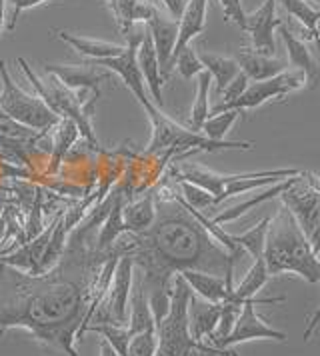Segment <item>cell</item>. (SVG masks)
Masks as SVG:
<instances>
[{"label": "cell", "instance_id": "35", "mask_svg": "<svg viewBox=\"0 0 320 356\" xmlns=\"http://www.w3.org/2000/svg\"><path fill=\"white\" fill-rule=\"evenodd\" d=\"M176 186L180 188V196L182 200L196 209V211H205V209H212L214 207V196L210 195L208 191H205L198 184H192L189 180H176Z\"/></svg>", "mask_w": 320, "mask_h": 356}, {"label": "cell", "instance_id": "28", "mask_svg": "<svg viewBox=\"0 0 320 356\" xmlns=\"http://www.w3.org/2000/svg\"><path fill=\"white\" fill-rule=\"evenodd\" d=\"M130 316L127 321L128 334L134 337L138 332H144V330H157L154 326V316H152V310H150V305H148V296L144 289L138 284V289L134 292H130Z\"/></svg>", "mask_w": 320, "mask_h": 356}, {"label": "cell", "instance_id": "16", "mask_svg": "<svg viewBox=\"0 0 320 356\" xmlns=\"http://www.w3.org/2000/svg\"><path fill=\"white\" fill-rule=\"evenodd\" d=\"M54 222H56V216L50 222V227L47 230H42L38 236H34L32 241L24 243L20 248H16L13 252H8V254H0V262L8 264V266H15V268L22 270V273H29V275H40V264H42V257H45L47 246L50 243Z\"/></svg>", "mask_w": 320, "mask_h": 356}, {"label": "cell", "instance_id": "34", "mask_svg": "<svg viewBox=\"0 0 320 356\" xmlns=\"http://www.w3.org/2000/svg\"><path fill=\"white\" fill-rule=\"evenodd\" d=\"M240 114L242 113H239V111H224V113L212 114L202 124L200 132L210 140H226V134L234 127V122L239 120Z\"/></svg>", "mask_w": 320, "mask_h": 356}, {"label": "cell", "instance_id": "13", "mask_svg": "<svg viewBox=\"0 0 320 356\" xmlns=\"http://www.w3.org/2000/svg\"><path fill=\"white\" fill-rule=\"evenodd\" d=\"M148 33L152 36L154 50H157V58L160 65V76L166 82L170 79L173 70H170V58L176 47V38H178V20L168 15H162L159 8L152 4V8L148 10V17L144 20Z\"/></svg>", "mask_w": 320, "mask_h": 356}, {"label": "cell", "instance_id": "29", "mask_svg": "<svg viewBox=\"0 0 320 356\" xmlns=\"http://www.w3.org/2000/svg\"><path fill=\"white\" fill-rule=\"evenodd\" d=\"M269 278H271V275H269V268H266L264 259H256L253 262V266L248 268V273L242 278V282L228 294V298L244 302L246 298H253V296H256L258 292L262 291L264 284L269 282Z\"/></svg>", "mask_w": 320, "mask_h": 356}, {"label": "cell", "instance_id": "31", "mask_svg": "<svg viewBox=\"0 0 320 356\" xmlns=\"http://www.w3.org/2000/svg\"><path fill=\"white\" fill-rule=\"evenodd\" d=\"M210 86H212V76L208 74L207 70H202L196 76V98H194V104H192L191 111V127L189 129L194 130V132H200L202 124L207 122V118L210 116V104H208Z\"/></svg>", "mask_w": 320, "mask_h": 356}, {"label": "cell", "instance_id": "8", "mask_svg": "<svg viewBox=\"0 0 320 356\" xmlns=\"http://www.w3.org/2000/svg\"><path fill=\"white\" fill-rule=\"evenodd\" d=\"M132 275H134V262L128 254H120V259L114 266V273H112L106 294H104V298L100 300V305L95 310L90 324L111 323L122 324V326L127 324L130 292H132Z\"/></svg>", "mask_w": 320, "mask_h": 356}, {"label": "cell", "instance_id": "27", "mask_svg": "<svg viewBox=\"0 0 320 356\" xmlns=\"http://www.w3.org/2000/svg\"><path fill=\"white\" fill-rule=\"evenodd\" d=\"M198 58L205 66V70L212 76V81L216 82V92L218 95L226 88V84L240 72L239 63L234 58H230V56H223V54H214V52L205 50V52L198 54Z\"/></svg>", "mask_w": 320, "mask_h": 356}, {"label": "cell", "instance_id": "45", "mask_svg": "<svg viewBox=\"0 0 320 356\" xmlns=\"http://www.w3.org/2000/svg\"><path fill=\"white\" fill-rule=\"evenodd\" d=\"M6 212V195H0V216Z\"/></svg>", "mask_w": 320, "mask_h": 356}, {"label": "cell", "instance_id": "24", "mask_svg": "<svg viewBox=\"0 0 320 356\" xmlns=\"http://www.w3.org/2000/svg\"><path fill=\"white\" fill-rule=\"evenodd\" d=\"M157 218V200L154 195H144L122 207V222L127 232H143Z\"/></svg>", "mask_w": 320, "mask_h": 356}, {"label": "cell", "instance_id": "20", "mask_svg": "<svg viewBox=\"0 0 320 356\" xmlns=\"http://www.w3.org/2000/svg\"><path fill=\"white\" fill-rule=\"evenodd\" d=\"M298 178H301V175L285 178V180H280V182H274V184H271V186H266L264 191H260V193H256V195H253L250 198H246V200L239 202L237 207H230V209H226V211L214 214L210 220H212L214 225H218V227L228 225V222L237 220V218H240L242 214H246V212L253 211V209H256V207H260V204H264V202H271V200H274V198H278V196L282 195L287 188H290Z\"/></svg>", "mask_w": 320, "mask_h": 356}, {"label": "cell", "instance_id": "3", "mask_svg": "<svg viewBox=\"0 0 320 356\" xmlns=\"http://www.w3.org/2000/svg\"><path fill=\"white\" fill-rule=\"evenodd\" d=\"M262 259L271 276L296 275L310 284L320 282V257L285 207L271 218Z\"/></svg>", "mask_w": 320, "mask_h": 356}, {"label": "cell", "instance_id": "42", "mask_svg": "<svg viewBox=\"0 0 320 356\" xmlns=\"http://www.w3.org/2000/svg\"><path fill=\"white\" fill-rule=\"evenodd\" d=\"M308 243H310L312 252H314L317 257H320V225L308 234Z\"/></svg>", "mask_w": 320, "mask_h": 356}, {"label": "cell", "instance_id": "7", "mask_svg": "<svg viewBox=\"0 0 320 356\" xmlns=\"http://www.w3.org/2000/svg\"><path fill=\"white\" fill-rule=\"evenodd\" d=\"M0 79H2L0 111L8 118H13L29 129L38 130V132H48L56 127L61 116L52 113L38 98V95H31L24 88H20L16 81H13L4 60H0Z\"/></svg>", "mask_w": 320, "mask_h": 356}, {"label": "cell", "instance_id": "17", "mask_svg": "<svg viewBox=\"0 0 320 356\" xmlns=\"http://www.w3.org/2000/svg\"><path fill=\"white\" fill-rule=\"evenodd\" d=\"M207 8L208 0H186V6L178 18V38H176L175 52L170 58V70H175V58L180 54V50L186 49L192 40L202 34L207 26Z\"/></svg>", "mask_w": 320, "mask_h": 356}, {"label": "cell", "instance_id": "15", "mask_svg": "<svg viewBox=\"0 0 320 356\" xmlns=\"http://www.w3.org/2000/svg\"><path fill=\"white\" fill-rule=\"evenodd\" d=\"M278 33L282 36L285 44H287L288 63L303 74L306 88L308 90H320V63L312 56L306 40L298 38L296 34L292 33L290 26H287V22H282L278 26Z\"/></svg>", "mask_w": 320, "mask_h": 356}, {"label": "cell", "instance_id": "22", "mask_svg": "<svg viewBox=\"0 0 320 356\" xmlns=\"http://www.w3.org/2000/svg\"><path fill=\"white\" fill-rule=\"evenodd\" d=\"M178 275L186 280L192 294L200 296L202 300L214 302V305H223L234 289V286H226L224 276L210 275V273H202V270H182Z\"/></svg>", "mask_w": 320, "mask_h": 356}, {"label": "cell", "instance_id": "11", "mask_svg": "<svg viewBox=\"0 0 320 356\" xmlns=\"http://www.w3.org/2000/svg\"><path fill=\"white\" fill-rule=\"evenodd\" d=\"M48 74L56 76L68 86L70 90H77L84 104H95L100 98V84L106 81L109 72H104L100 66L93 65H45Z\"/></svg>", "mask_w": 320, "mask_h": 356}, {"label": "cell", "instance_id": "2", "mask_svg": "<svg viewBox=\"0 0 320 356\" xmlns=\"http://www.w3.org/2000/svg\"><path fill=\"white\" fill-rule=\"evenodd\" d=\"M157 218L143 232H125L116 244L120 254H128L134 268L143 270L141 286L148 296L154 326L170 310L173 278L182 270H202L224 276L226 286H234L232 257L207 228L202 227L175 191L154 193Z\"/></svg>", "mask_w": 320, "mask_h": 356}, {"label": "cell", "instance_id": "48", "mask_svg": "<svg viewBox=\"0 0 320 356\" xmlns=\"http://www.w3.org/2000/svg\"><path fill=\"white\" fill-rule=\"evenodd\" d=\"M198 356H200V355H198Z\"/></svg>", "mask_w": 320, "mask_h": 356}, {"label": "cell", "instance_id": "36", "mask_svg": "<svg viewBox=\"0 0 320 356\" xmlns=\"http://www.w3.org/2000/svg\"><path fill=\"white\" fill-rule=\"evenodd\" d=\"M175 68L178 70V74H180L184 81L196 79V76L205 70V66H202L200 58H198V52L192 49L191 44H189L186 49L180 50V54L175 58Z\"/></svg>", "mask_w": 320, "mask_h": 356}, {"label": "cell", "instance_id": "12", "mask_svg": "<svg viewBox=\"0 0 320 356\" xmlns=\"http://www.w3.org/2000/svg\"><path fill=\"white\" fill-rule=\"evenodd\" d=\"M278 198L282 200V207L288 209L292 218L296 220V225L304 232V236L308 238V234L320 225V196L304 180L303 172H301V178Z\"/></svg>", "mask_w": 320, "mask_h": 356}, {"label": "cell", "instance_id": "21", "mask_svg": "<svg viewBox=\"0 0 320 356\" xmlns=\"http://www.w3.org/2000/svg\"><path fill=\"white\" fill-rule=\"evenodd\" d=\"M221 318V305L202 300L200 296H191L189 305V324H191V337L194 342H205L212 337V332L218 326Z\"/></svg>", "mask_w": 320, "mask_h": 356}, {"label": "cell", "instance_id": "19", "mask_svg": "<svg viewBox=\"0 0 320 356\" xmlns=\"http://www.w3.org/2000/svg\"><path fill=\"white\" fill-rule=\"evenodd\" d=\"M136 63H138V68H141V74H143L144 84L148 86L150 90V97H152V102L162 108V86H164V81L160 76V65L159 58H157V50H154V42H152V36L148 33H144L143 42L136 50Z\"/></svg>", "mask_w": 320, "mask_h": 356}, {"label": "cell", "instance_id": "23", "mask_svg": "<svg viewBox=\"0 0 320 356\" xmlns=\"http://www.w3.org/2000/svg\"><path fill=\"white\" fill-rule=\"evenodd\" d=\"M56 36L90 60L112 58V56H118L127 50V44H114V42H106V40L86 38V36H79V34L66 33V31H58Z\"/></svg>", "mask_w": 320, "mask_h": 356}, {"label": "cell", "instance_id": "33", "mask_svg": "<svg viewBox=\"0 0 320 356\" xmlns=\"http://www.w3.org/2000/svg\"><path fill=\"white\" fill-rule=\"evenodd\" d=\"M86 332H96L100 334L102 339L106 340L114 348V353L118 356H128V340H130V334H128L127 324H111V323H102V324H90Z\"/></svg>", "mask_w": 320, "mask_h": 356}, {"label": "cell", "instance_id": "32", "mask_svg": "<svg viewBox=\"0 0 320 356\" xmlns=\"http://www.w3.org/2000/svg\"><path fill=\"white\" fill-rule=\"evenodd\" d=\"M269 225H271V216L262 218L256 227L248 228V230H244V232H240V234H232V238H234V243L239 244L246 254H250L255 260L262 259Z\"/></svg>", "mask_w": 320, "mask_h": 356}, {"label": "cell", "instance_id": "38", "mask_svg": "<svg viewBox=\"0 0 320 356\" xmlns=\"http://www.w3.org/2000/svg\"><path fill=\"white\" fill-rule=\"evenodd\" d=\"M248 84L250 81L246 79V74L240 70L239 74L232 79V81L226 84V88H224L223 92H221V102L218 104H228V102H232V100H237V98L248 88Z\"/></svg>", "mask_w": 320, "mask_h": 356}, {"label": "cell", "instance_id": "43", "mask_svg": "<svg viewBox=\"0 0 320 356\" xmlns=\"http://www.w3.org/2000/svg\"><path fill=\"white\" fill-rule=\"evenodd\" d=\"M303 178L317 191V195L320 196V177L319 175H314V172H310V170H303Z\"/></svg>", "mask_w": 320, "mask_h": 356}, {"label": "cell", "instance_id": "1", "mask_svg": "<svg viewBox=\"0 0 320 356\" xmlns=\"http://www.w3.org/2000/svg\"><path fill=\"white\" fill-rule=\"evenodd\" d=\"M114 196L111 193L72 228L63 257L47 273L29 275L0 262V337L22 328L45 346L79 356L74 342L86 334L120 259L116 243L109 250L96 248L98 228Z\"/></svg>", "mask_w": 320, "mask_h": 356}, {"label": "cell", "instance_id": "47", "mask_svg": "<svg viewBox=\"0 0 320 356\" xmlns=\"http://www.w3.org/2000/svg\"><path fill=\"white\" fill-rule=\"evenodd\" d=\"M319 36H320V20H319Z\"/></svg>", "mask_w": 320, "mask_h": 356}, {"label": "cell", "instance_id": "4", "mask_svg": "<svg viewBox=\"0 0 320 356\" xmlns=\"http://www.w3.org/2000/svg\"><path fill=\"white\" fill-rule=\"evenodd\" d=\"M144 113L152 124V138L146 146V152L160 150H200V152H223V150H253L255 143L248 140H210L202 132H194L189 127H182L162 113L154 102H150Z\"/></svg>", "mask_w": 320, "mask_h": 356}, {"label": "cell", "instance_id": "39", "mask_svg": "<svg viewBox=\"0 0 320 356\" xmlns=\"http://www.w3.org/2000/svg\"><path fill=\"white\" fill-rule=\"evenodd\" d=\"M221 6H223L224 18L228 22H234L240 31L246 29V13H244L240 0H221Z\"/></svg>", "mask_w": 320, "mask_h": 356}, {"label": "cell", "instance_id": "10", "mask_svg": "<svg viewBox=\"0 0 320 356\" xmlns=\"http://www.w3.org/2000/svg\"><path fill=\"white\" fill-rule=\"evenodd\" d=\"M304 76L301 72H282L274 79L269 81H260L248 84V88L240 95L237 100L228 102V104H216L210 114L224 113V111H239V113H246V111H255L258 106L266 104L269 100L274 98H285L296 90L304 88Z\"/></svg>", "mask_w": 320, "mask_h": 356}, {"label": "cell", "instance_id": "9", "mask_svg": "<svg viewBox=\"0 0 320 356\" xmlns=\"http://www.w3.org/2000/svg\"><path fill=\"white\" fill-rule=\"evenodd\" d=\"M285 300H287L285 296H272V298H255L253 296V298H246L244 305H242L239 318L234 323L232 332L224 340H221L216 344V348H230V346H237L240 342H248V340L287 342V332L271 326L262 316H258V312H256V305H280Z\"/></svg>", "mask_w": 320, "mask_h": 356}, {"label": "cell", "instance_id": "25", "mask_svg": "<svg viewBox=\"0 0 320 356\" xmlns=\"http://www.w3.org/2000/svg\"><path fill=\"white\" fill-rule=\"evenodd\" d=\"M52 130H54V143L50 148V161H48V172L50 175L58 172V166L66 156V152L70 150V146L74 145L80 136L79 127L68 118H61Z\"/></svg>", "mask_w": 320, "mask_h": 356}, {"label": "cell", "instance_id": "44", "mask_svg": "<svg viewBox=\"0 0 320 356\" xmlns=\"http://www.w3.org/2000/svg\"><path fill=\"white\" fill-rule=\"evenodd\" d=\"M6 0H0V33H2V29L6 26Z\"/></svg>", "mask_w": 320, "mask_h": 356}, {"label": "cell", "instance_id": "37", "mask_svg": "<svg viewBox=\"0 0 320 356\" xmlns=\"http://www.w3.org/2000/svg\"><path fill=\"white\" fill-rule=\"evenodd\" d=\"M157 330H144L128 340V356H154L157 353Z\"/></svg>", "mask_w": 320, "mask_h": 356}, {"label": "cell", "instance_id": "30", "mask_svg": "<svg viewBox=\"0 0 320 356\" xmlns=\"http://www.w3.org/2000/svg\"><path fill=\"white\" fill-rule=\"evenodd\" d=\"M282 6L287 8V13L292 18H296L301 22L308 40H317L320 47V36H319V20H320V10L314 8L312 4L304 2V0H280Z\"/></svg>", "mask_w": 320, "mask_h": 356}, {"label": "cell", "instance_id": "14", "mask_svg": "<svg viewBox=\"0 0 320 356\" xmlns=\"http://www.w3.org/2000/svg\"><path fill=\"white\" fill-rule=\"evenodd\" d=\"M278 0H264L253 15H246L244 33L250 36V50L264 56L276 54L274 31L282 24V18L276 15Z\"/></svg>", "mask_w": 320, "mask_h": 356}, {"label": "cell", "instance_id": "41", "mask_svg": "<svg viewBox=\"0 0 320 356\" xmlns=\"http://www.w3.org/2000/svg\"><path fill=\"white\" fill-rule=\"evenodd\" d=\"M162 2H164V6L168 10V17L176 18V20L180 18L184 6H186V0H162Z\"/></svg>", "mask_w": 320, "mask_h": 356}, {"label": "cell", "instance_id": "18", "mask_svg": "<svg viewBox=\"0 0 320 356\" xmlns=\"http://www.w3.org/2000/svg\"><path fill=\"white\" fill-rule=\"evenodd\" d=\"M234 60L239 63L240 70L246 74L250 82H260L274 79L282 72H287V63L276 56H264L250 49H240L234 54Z\"/></svg>", "mask_w": 320, "mask_h": 356}, {"label": "cell", "instance_id": "40", "mask_svg": "<svg viewBox=\"0 0 320 356\" xmlns=\"http://www.w3.org/2000/svg\"><path fill=\"white\" fill-rule=\"evenodd\" d=\"M45 2H48V0H6V4L13 6V15L6 20V26H4V29L13 33L16 29L18 18H20V15H22L24 10H31V8L38 6V4H45Z\"/></svg>", "mask_w": 320, "mask_h": 356}, {"label": "cell", "instance_id": "6", "mask_svg": "<svg viewBox=\"0 0 320 356\" xmlns=\"http://www.w3.org/2000/svg\"><path fill=\"white\" fill-rule=\"evenodd\" d=\"M192 291L180 275L173 278L170 310L157 326V353L154 356H198L196 342L191 337L189 305Z\"/></svg>", "mask_w": 320, "mask_h": 356}, {"label": "cell", "instance_id": "26", "mask_svg": "<svg viewBox=\"0 0 320 356\" xmlns=\"http://www.w3.org/2000/svg\"><path fill=\"white\" fill-rule=\"evenodd\" d=\"M122 207H125V198H122L120 193H116L111 211H109L104 222L100 225L98 234H96V248L98 250H109L112 244L127 232L125 222H122Z\"/></svg>", "mask_w": 320, "mask_h": 356}, {"label": "cell", "instance_id": "46", "mask_svg": "<svg viewBox=\"0 0 320 356\" xmlns=\"http://www.w3.org/2000/svg\"><path fill=\"white\" fill-rule=\"evenodd\" d=\"M304 2H308V4H310V2H319V4H320V0H304ZM319 8H320V6H319Z\"/></svg>", "mask_w": 320, "mask_h": 356}, {"label": "cell", "instance_id": "5", "mask_svg": "<svg viewBox=\"0 0 320 356\" xmlns=\"http://www.w3.org/2000/svg\"><path fill=\"white\" fill-rule=\"evenodd\" d=\"M18 65H20V70L24 72V76L32 82L38 98L47 104L48 108L54 114H58L61 118L72 120L79 127L80 134L93 146H98L95 127H93L95 104H84L77 90H70L52 74L48 79H40L22 56L18 58Z\"/></svg>", "mask_w": 320, "mask_h": 356}]
</instances>
